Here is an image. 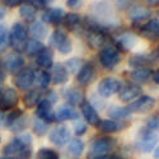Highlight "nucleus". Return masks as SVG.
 <instances>
[{
    "instance_id": "nucleus-1",
    "label": "nucleus",
    "mask_w": 159,
    "mask_h": 159,
    "mask_svg": "<svg viewBox=\"0 0 159 159\" xmlns=\"http://www.w3.org/2000/svg\"><path fill=\"white\" fill-rule=\"evenodd\" d=\"M90 10L92 13L89 18L103 31L110 33V32H115L116 30H118L121 19L110 3L96 2L94 4H92Z\"/></svg>"
},
{
    "instance_id": "nucleus-2",
    "label": "nucleus",
    "mask_w": 159,
    "mask_h": 159,
    "mask_svg": "<svg viewBox=\"0 0 159 159\" xmlns=\"http://www.w3.org/2000/svg\"><path fill=\"white\" fill-rule=\"evenodd\" d=\"M32 136L30 134L17 135L5 148L3 149V154L10 159H30L32 153Z\"/></svg>"
},
{
    "instance_id": "nucleus-3",
    "label": "nucleus",
    "mask_w": 159,
    "mask_h": 159,
    "mask_svg": "<svg viewBox=\"0 0 159 159\" xmlns=\"http://www.w3.org/2000/svg\"><path fill=\"white\" fill-rule=\"evenodd\" d=\"M116 147V140L111 136H98L92 141L88 159H106Z\"/></svg>"
},
{
    "instance_id": "nucleus-4",
    "label": "nucleus",
    "mask_w": 159,
    "mask_h": 159,
    "mask_svg": "<svg viewBox=\"0 0 159 159\" xmlns=\"http://www.w3.org/2000/svg\"><path fill=\"white\" fill-rule=\"evenodd\" d=\"M28 39V28L22 22H16L9 31V46L14 52H23L24 45Z\"/></svg>"
},
{
    "instance_id": "nucleus-5",
    "label": "nucleus",
    "mask_w": 159,
    "mask_h": 159,
    "mask_svg": "<svg viewBox=\"0 0 159 159\" xmlns=\"http://www.w3.org/2000/svg\"><path fill=\"white\" fill-rule=\"evenodd\" d=\"M159 138L155 132L150 131L148 127H143L138 131V136L135 140V147L140 153H150L155 149Z\"/></svg>"
},
{
    "instance_id": "nucleus-6",
    "label": "nucleus",
    "mask_w": 159,
    "mask_h": 159,
    "mask_svg": "<svg viewBox=\"0 0 159 159\" xmlns=\"http://www.w3.org/2000/svg\"><path fill=\"white\" fill-rule=\"evenodd\" d=\"M121 61V52L113 45H104L99 51V62L104 69L113 70Z\"/></svg>"
},
{
    "instance_id": "nucleus-7",
    "label": "nucleus",
    "mask_w": 159,
    "mask_h": 159,
    "mask_svg": "<svg viewBox=\"0 0 159 159\" xmlns=\"http://www.w3.org/2000/svg\"><path fill=\"white\" fill-rule=\"evenodd\" d=\"M28 126V117L23 113L22 110L14 108L9 111L7 115V127L14 132V134H20Z\"/></svg>"
},
{
    "instance_id": "nucleus-8",
    "label": "nucleus",
    "mask_w": 159,
    "mask_h": 159,
    "mask_svg": "<svg viewBox=\"0 0 159 159\" xmlns=\"http://www.w3.org/2000/svg\"><path fill=\"white\" fill-rule=\"evenodd\" d=\"M50 45L56 48L60 54L68 55L73 50V43L69 36L61 30H55L50 36Z\"/></svg>"
},
{
    "instance_id": "nucleus-9",
    "label": "nucleus",
    "mask_w": 159,
    "mask_h": 159,
    "mask_svg": "<svg viewBox=\"0 0 159 159\" xmlns=\"http://www.w3.org/2000/svg\"><path fill=\"white\" fill-rule=\"evenodd\" d=\"M122 84L118 79L113 78V76H107V78H103L102 80L98 84V94L102 98H110L113 94L118 93V90L121 89Z\"/></svg>"
},
{
    "instance_id": "nucleus-10",
    "label": "nucleus",
    "mask_w": 159,
    "mask_h": 159,
    "mask_svg": "<svg viewBox=\"0 0 159 159\" xmlns=\"http://www.w3.org/2000/svg\"><path fill=\"white\" fill-rule=\"evenodd\" d=\"M136 41H138V37L132 32L121 31V32H118L117 36L113 38L112 45L120 52H126V51H130L132 47L135 46Z\"/></svg>"
},
{
    "instance_id": "nucleus-11",
    "label": "nucleus",
    "mask_w": 159,
    "mask_h": 159,
    "mask_svg": "<svg viewBox=\"0 0 159 159\" xmlns=\"http://www.w3.org/2000/svg\"><path fill=\"white\" fill-rule=\"evenodd\" d=\"M14 85L20 90H30L34 84V70L32 68H23L14 75Z\"/></svg>"
},
{
    "instance_id": "nucleus-12",
    "label": "nucleus",
    "mask_w": 159,
    "mask_h": 159,
    "mask_svg": "<svg viewBox=\"0 0 159 159\" xmlns=\"http://www.w3.org/2000/svg\"><path fill=\"white\" fill-rule=\"evenodd\" d=\"M48 140L56 147H62L71 140V131L68 126L59 125L51 130L48 134Z\"/></svg>"
},
{
    "instance_id": "nucleus-13",
    "label": "nucleus",
    "mask_w": 159,
    "mask_h": 159,
    "mask_svg": "<svg viewBox=\"0 0 159 159\" xmlns=\"http://www.w3.org/2000/svg\"><path fill=\"white\" fill-rule=\"evenodd\" d=\"M97 78V69L92 62H84L80 70L76 74V82L82 87H88L96 80Z\"/></svg>"
},
{
    "instance_id": "nucleus-14",
    "label": "nucleus",
    "mask_w": 159,
    "mask_h": 159,
    "mask_svg": "<svg viewBox=\"0 0 159 159\" xmlns=\"http://www.w3.org/2000/svg\"><path fill=\"white\" fill-rule=\"evenodd\" d=\"M19 102V96L18 92L14 88H5L2 92V96H0V110L7 112V111H11L16 108V106Z\"/></svg>"
},
{
    "instance_id": "nucleus-15",
    "label": "nucleus",
    "mask_w": 159,
    "mask_h": 159,
    "mask_svg": "<svg viewBox=\"0 0 159 159\" xmlns=\"http://www.w3.org/2000/svg\"><path fill=\"white\" fill-rule=\"evenodd\" d=\"M155 106V99L150 96H141L134 102H131L127 108L130 110L131 113H145L149 112L150 110L154 108Z\"/></svg>"
},
{
    "instance_id": "nucleus-16",
    "label": "nucleus",
    "mask_w": 159,
    "mask_h": 159,
    "mask_svg": "<svg viewBox=\"0 0 159 159\" xmlns=\"http://www.w3.org/2000/svg\"><path fill=\"white\" fill-rule=\"evenodd\" d=\"M139 33L144 38L150 41H158L159 39V18H150L147 23L139 25Z\"/></svg>"
},
{
    "instance_id": "nucleus-17",
    "label": "nucleus",
    "mask_w": 159,
    "mask_h": 159,
    "mask_svg": "<svg viewBox=\"0 0 159 159\" xmlns=\"http://www.w3.org/2000/svg\"><path fill=\"white\" fill-rule=\"evenodd\" d=\"M36 117L39 118V120H42L46 124L55 122L56 118H55V111H54V107H52V103L48 102L47 99L42 98V101L37 104Z\"/></svg>"
},
{
    "instance_id": "nucleus-18",
    "label": "nucleus",
    "mask_w": 159,
    "mask_h": 159,
    "mask_svg": "<svg viewBox=\"0 0 159 159\" xmlns=\"http://www.w3.org/2000/svg\"><path fill=\"white\" fill-rule=\"evenodd\" d=\"M4 66H5V70L9 74L16 75L17 73H19L24 68V57L20 54H18V52L13 51L5 56Z\"/></svg>"
},
{
    "instance_id": "nucleus-19",
    "label": "nucleus",
    "mask_w": 159,
    "mask_h": 159,
    "mask_svg": "<svg viewBox=\"0 0 159 159\" xmlns=\"http://www.w3.org/2000/svg\"><path fill=\"white\" fill-rule=\"evenodd\" d=\"M143 94V89L138 84H126L118 90V98L125 103H131Z\"/></svg>"
},
{
    "instance_id": "nucleus-20",
    "label": "nucleus",
    "mask_w": 159,
    "mask_h": 159,
    "mask_svg": "<svg viewBox=\"0 0 159 159\" xmlns=\"http://www.w3.org/2000/svg\"><path fill=\"white\" fill-rule=\"evenodd\" d=\"M80 111H82V115L84 117V120L88 125L90 126H94L97 127L98 124L101 122V118H99V115L96 110V107L92 104L89 101L84 99L82 103H80Z\"/></svg>"
},
{
    "instance_id": "nucleus-21",
    "label": "nucleus",
    "mask_w": 159,
    "mask_h": 159,
    "mask_svg": "<svg viewBox=\"0 0 159 159\" xmlns=\"http://www.w3.org/2000/svg\"><path fill=\"white\" fill-rule=\"evenodd\" d=\"M150 16H152V11L147 7L138 3H132L131 7L127 9V17L134 22V24L143 22L145 19H149Z\"/></svg>"
},
{
    "instance_id": "nucleus-22",
    "label": "nucleus",
    "mask_w": 159,
    "mask_h": 159,
    "mask_svg": "<svg viewBox=\"0 0 159 159\" xmlns=\"http://www.w3.org/2000/svg\"><path fill=\"white\" fill-rule=\"evenodd\" d=\"M65 17V11L61 8H46L42 13L41 20L45 24H51V25H59L62 23Z\"/></svg>"
},
{
    "instance_id": "nucleus-23",
    "label": "nucleus",
    "mask_w": 159,
    "mask_h": 159,
    "mask_svg": "<svg viewBox=\"0 0 159 159\" xmlns=\"http://www.w3.org/2000/svg\"><path fill=\"white\" fill-rule=\"evenodd\" d=\"M157 54H135L130 56L129 59V66L134 69H140V68H148L150 64H153L157 60Z\"/></svg>"
},
{
    "instance_id": "nucleus-24",
    "label": "nucleus",
    "mask_w": 159,
    "mask_h": 159,
    "mask_svg": "<svg viewBox=\"0 0 159 159\" xmlns=\"http://www.w3.org/2000/svg\"><path fill=\"white\" fill-rule=\"evenodd\" d=\"M50 74H51V83H54L55 85L65 84L69 80V73L66 71L64 64H61V62L52 65Z\"/></svg>"
},
{
    "instance_id": "nucleus-25",
    "label": "nucleus",
    "mask_w": 159,
    "mask_h": 159,
    "mask_svg": "<svg viewBox=\"0 0 159 159\" xmlns=\"http://www.w3.org/2000/svg\"><path fill=\"white\" fill-rule=\"evenodd\" d=\"M36 64L43 70H48L54 65V51L51 47H43L36 56Z\"/></svg>"
},
{
    "instance_id": "nucleus-26",
    "label": "nucleus",
    "mask_w": 159,
    "mask_h": 159,
    "mask_svg": "<svg viewBox=\"0 0 159 159\" xmlns=\"http://www.w3.org/2000/svg\"><path fill=\"white\" fill-rule=\"evenodd\" d=\"M62 97L66 101V103H68L69 106H73V107L74 106H80V103L84 101L83 92L79 88H75V87L66 88L62 92Z\"/></svg>"
},
{
    "instance_id": "nucleus-27",
    "label": "nucleus",
    "mask_w": 159,
    "mask_h": 159,
    "mask_svg": "<svg viewBox=\"0 0 159 159\" xmlns=\"http://www.w3.org/2000/svg\"><path fill=\"white\" fill-rule=\"evenodd\" d=\"M126 126L127 124L124 121H115L111 120V118H107V120H101L97 127L104 134H115V132L122 131L124 129H126Z\"/></svg>"
},
{
    "instance_id": "nucleus-28",
    "label": "nucleus",
    "mask_w": 159,
    "mask_h": 159,
    "mask_svg": "<svg viewBox=\"0 0 159 159\" xmlns=\"http://www.w3.org/2000/svg\"><path fill=\"white\" fill-rule=\"evenodd\" d=\"M64 25L71 32H80L83 31V19L76 13H65L62 20Z\"/></svg>"
},
{
    "instance_id": "nucleus-29",
    "label": "nucleus",
    "mask_w": 159,
    "mask_h": 159,
    "mask_svg": "<svg viewBox=\"0 0 159 159\" xmlns=\"http://www.w3.org/2000/svg\"><path fill=\"white\" fill-rule=\"evenodd\" d=\"M55 118L56 121H69V120H78L79 118V112L69 104H62L57 108L55 112Z\"/></svg>"
},
{
    "instance_id": "nucleus-30",
    "label": "nucleus",
    "mask_w": 159,
    "mask_h": 159,
    "mask_svg": "<svg viewBox=\"0 0 159 159\" xmlns=\"http://www.w3.org/2000/svg\"><path fill=\"white\" fill-rule=\"evenodd\" d=\"M30 34L32 36V38L38 39V41H42L48 36V28L47 24H45L42 20H34L31 23L30 28H28Z\"/></svg>"
},
{
    "instance_id": "nucleus-31",
    "label": "nucleus",
    "mask_w": 159,
    "mask_h": 159,
    "mask_svg": "<svg viewBox=\"0 0 159 159\" xmlns=\"http://www.w3.org/2000/svg\"><path fill=\"white\" fill-rule=\"evenodd\" d=\"M42 101V92L41 89H30L23 97V103L27 108L37 107V104Z\"/></svg>"
},
{
    "instance_id": "nucleus-32",
    "label": "nucleus",
    "mask_w": 159,
    "mask_h": 159,
    "mask_svg": "<svg viewBox=\"0 0 159 159\" xmlns=\"http://www.w3.org/2000/svg\"><path fill=\"white\" fill-rule=\"evenodd\" d=\"M152 69L150 68H140V69H134L130 73V78L134 80L138 85L147 83L149 79L152 78Z\"/></svg>"
},
{
    "instance_id": "nucleus-33",
    "label": "nucleus",
    "mask_w": 159,
    "mask_h": 159,
    "mask_svg": "<svg viewBox=\"0 0 159 159\" xmlns=\"http://www.w3.org/2000/svg\"><path fill=\"white\" fill-rule=\"evenodd\" d=\"M34 84L39 89H47L51 84V74L48 70L38 69L34 71Z\"/></svg>"
},
{
    "instance_id": "nucleus-34",
    "label": "nucleus",
    "mask_w": 159,
    "mask_h": 159,
    "mask_svg": "<svg viewBox=\"0 0 159 159\" xmlns=\"http://www.w3.org/2000/svg\"><path fill=\"white\" fill-rule=\"evenodd\" d=\"M108 115L111 120L115 121H125L131 116V112L127 107H120V106H111L108 108Z\"/></svg>"
},
{
    "instance_id": "nucleus-35",
    "label": "nucleus",
    "mask_w": 159,
    "mask_h": 159,
    "mask_svg": "<svg viewBox=\"0 0 159 159\" xmlns=\"http://www.w3.org/2000/svg\"><path fill=\"white\" fill-rule=\"evenodd\" d=\"M43 43L42 41H38V39H34V38H28L27 42L24 45V48H23V52L27 56L30 57H33V56H37V54L39 51L43 48Z\"/></svg>"
},
{
    "instance_id": "nucleus-36",
    "label": "nucleus",
    "mask_w": 159,
    "mask_h": 159,
    "mask_svg": "<svg viewBox=\"0 0 159 159\" xmlns=\"http://www.w3.org/2000/svg\"><path fill=\"white\" fill-rule=\"evenodd\" d=\"M84 60L82 57H71L69 59L68 61H65L64 66H65V69L66 71H68L69 74H78V71L80 70V68L84 65Z\"/></svg>"
},
{
    "instance_id": "nucleus-37",
    "label": "nucleus",
    "mask_w": 159,
    "mask_h": 159,
    "mask_svg": "<svg viewBox=\"0 0 159 159\" xmlns=\"http://www.w3.org/2000/svg\"><path fill=\"white\" fill-rule=\"evenodd\" d=\"M84 148H85V144L84 141L80 139V138H74L70 140L69 143V147H68V150L74 155V157H80L84 152Z\"/></svg>"
},
{
    "instance_id": "nucleus-38",
    "label": "nucleus",
    "mask_w": 159,
    "mask_h": 159,
    "mask_svg": "<svg viewBox=\"0 0 159 159\" xmlns=\"http://www.w3.org/2000/svg\"><path fill=\"white\" fill-rule=\"evenodd\" d=\"M36 9L28 4H22L19 7V16L23 20L28 22V23H32L34 22V18H36Z\"/></svg>"
},
{
    "instance_id": "nucleus-39",
    "label": "nucleus",
    "mask_w": 159,
    "mask_h": 159,
    "mask_svg": "<svg viewBox=\"0 0 159 159\" xmlns=\"http://www.w3.org/2000/svg\"><path fill=\"white\" fill-rule=\"evenodd\" d=\"M32 129H33V132L37 136H43V135L47 134V131H48V124H46L42 120L34 117L33 121H32Z\"/></svg>"
},
{
    "instance_id": "nucleus-40",
    "label": "nucleus",
    "mask_w": 159,
    "mask_h": 159,
    "mask_svg": "<svg viewBox=\"0 0 159 159\" xmlns=\"http://www.w3.org/2000/svg\"><path fill=\"white\" fill-rule=\"evenodd\" d=\"M9 46V31L7 25L0 23V50H5Z\"/></svg>"
},
{
    "instance_id": "nucleus-41",
    "label": "nucleus",
    "mask_w": 159,
    "mask_h": 159,
    "mask_svg": "<svg viewBox=\"0 0 159 159\" xmlns=\"http://www.w3.org/2000/svg\"><path fill=\"white\" fill-rule=\"evenodd\" d=\"M36 159H59V154L48 148H42L37 152Z\"/></svg>"
},
{
    "instance_id": "nucleus-42",
    "label": "nucleus",
    "mask_w": 159,
    "mask_h": 159,
    "mask_svg": "<svg viewBox=\"0 0 159 159\" xmlns=\"http://www.w3.org/2000/svg\"><path fill=\"white\" fill-rule=\"evenodd\" d=\"M52 2H55V0H23L24 4H28V5L33 7L36 10L37 9H45L46 5H48Z\"/></svg>"
},
{
    "instance_id": "nucleus-43",
    "label": "nucleus",
    "mask_w": 159,
    "mask_h": 159,
    "mask_svg": "<svg viewBox=\"0 0 159 159\" xmlns=\"http://www.w3.org/2000/svg\"><path fill=\"white\" fill-rule=\"evenodd\" d=\"M145 127H148L150 131L153 132H158L159 134V116H150L147 118V122H145Z\"/></svg>"
},
{
    "instance_id": "nucleus-44",
    "label": "nucleus",
    "mask_w": 159,
    "mask_h": 159,
    "mask_svg": "<svg viewBox=\"0 0 159 159\" xmlns=\"http://www.w3.org/2000/svg\"><path fill=\"white\" fill-rule=\"evenodd\" d=\"M87 130H88V124L85 121H80V120H79V121L75 122V125H74V132H75V135L78 138L83 136L85 132H87Z\"/></svg>"
},
{
    "instance_id": "nucleus-45",
    "label": "nucleus",
    "mask_w": 159,
    "mask_h": 159,
    "mask_svg": "<svg viewBox=\"0 0 159 159\" xmlns=\"http://www.w3.org/2000/svg\"><path fill=\"white\" fill-rule=\"evenodd\" d=\"M113 3L120 10H127L132 4V0H113Z\"/></svg>"
},
{
    "instance_id": "nucleus-46",
    "label": "nucleus",
    "mask_w": 159,
    "mask_h": 159,
    "mask_svg": "<svg viewBox=\"0 0 159 159\" xmlns=\"http://www.w3.org/2000/svg\"><path fill=\"white\" fill-rule=\"evenodd\" d=\"M3 3L8 8H18L23 4V0H3Z\"/></svg>"
},
{
    "instance_id": "nucleus-47",
    "label": "nucleus",
    "mask_w": 159,
    "mask_h": 159,
    "mask_svg": "<svg viewBox=\"0 0 159 159\" xmlns=\"http://www.w3.org/2000/svg\"><path fill=\"white\" fill-rule=\"evenodd\" d=\"M66 4L71 9H78L83 5V0H66Z\"/></svg>"
},
{
    "instance_id": "nucleus-48",
    "label": "nucleus",
    "mask_w": 159,
    "mask_h": 159,
    "mask_svg": "<svg viewBox=\"0 0 159 159\" xmlns=\"http://www.w3.org/2000/svg\"><path fill=\"white\" fill-rule=\"evenodd\" d=\"M45 99H47L48 102H51L52 104H54V103H56V102H57V94L55 93L54 90H48L47 93H46Z\"/></svg>"
},
{
    "instance_id": "nucleus-49",
    "label": "nucleus",
    "mask_w": 159,
    "mask_h": 159,
    "mask_svg": "<svg viewBox=\"0 0 159 159\" xmlns=\"http://www.w3.org/2000/svg\"><path fill=\"white\" fill-rule=\"evenodd\" d=\"M7 112L0 110V129H5L7 127Z\"/></svg>"
},
{
    "instance_id": "nucleus-50",
    "label": "nucleus",
    "mask_w": 159,
    "mask_h": 159,
    "mask_svg": "<svg viewBox=\"0 0 159 159\" xmlns=\"http://www.w3.org/2000/svg\"><path fill=\"white\" fill-rule=\"evenodd\" d=\"M145 5H148L150 8H154V7H158L159 5V0H144Z\"/></svg>"
},
{
    "instance_id": "nucleus-51",
    "label": "nucleus",
    "mask_w": 159,
    "mask_h": 159,
    "mask_svg": "<svg viewBox=\"0 0 159 159\" xmlns=\"http://www.w3.org/2000/svg\"><path fill=\"white\" fill-rule=\"evenodd\" d=\"M152 79L154 80L155 84L159 85V69H157L155 71H153V74H152Z\"/></svg>"
},
{
    "instance_id": "nucleus-52",
    "label": "nucleus",
    "mask_w": 159,
    "mask_h": 159,
    "mask_svg": "<svg viewBox=\"0 0 159 159\" xmlns=\"http://www.w3.org/2000/svg\"><path fill=\"white\" fill-rule=\"evenodd\" d=\"M3 83H4V74L0 71V96H2V92H3Z\"/></svg>"
},
{
    "instance_id": "nucleus-53",
    "label": "nucleus",
    "mask_w": 159,
    "mask_h": 159,
    "mask_svg": "<svg viewBox=\"0 0 159 159\" xmlns=\"http://www.w3.org/2000/svg\"><path fill=\"white\" fill-rule=\"evenodd\" d=\"M5 14H7V10H5V8H0V20H3V19H4Z\"/></svg>"
},
{
    "instance_id": "nucleus-54",
    "label": "nucleus",
    "mask_w": 159,
    "mask_h": 159,
    "mask_svg": "<svg viewBox=\"0 0 159 159\" xmlns=\"http://www.w3.org/2000/svg\"><path fill=\"white\" fill-rule=\"evenodd\" d=\"M106 159H124V158L120 157V155H117V154H111V155H108Z\"/></svg>"
},
{
    "instance_id": "nucleus-55",
    "label": "nucleus",
    "mask_w": 159,
    "mask_h": 159,
    "mask_svg": "<svg viewBox=\"0 0 159 159\" xmlns=\"http://www.w3.org/2000/svg\"><path fill=\"white\" fill-rule=\"evenodd\" d=\"M154 158H157V159H159V145L154 149Z\"/></svg>"
},
{
    "instance_id": "nucleus-56",
    "label": "nucleus",
    "mask_w": 159,
    "mask_h": 159,
    "mask_svg": "<svg viewBox=\"0 0 159 159\" xmlns=\"http://www.w3.org/2000/svg\"><path fill=\"white\" fill-rule=\"evenodd\" d=\"M155 54H157V57H158V59H159V47H158V51H157V52H155Z\"/></svg>"
},
{
    "instance_id": "nucleus-57",
    "label": "nucleus",
    "mask_w": 159,
    "mask_h": 159,
    "mask_svg": "<svg viewBox=\"0 0 159 159\" xmlns=\"http://www.w3.org/2000/svg\"><path fill=\"white\" fill-rule=\"evenodd\" d=\"M0 159H10V158H8V157H2Z\"/></svg>"
},
{
    "instance_id": "nucleus-58",
    "label": "nucleus",
    "mask_w": 159,
    "mask_h": 159,
    "mask_svg": "<svg viewBox=\"0 0 159 159\" xmlns=\"http://www.w3.org/2000/svg\"><path fill=\"white\" fill-rule=\"evenodd\" d=\"M0 143H2V135H0Z\"/></svg>"
}]
</instances>
